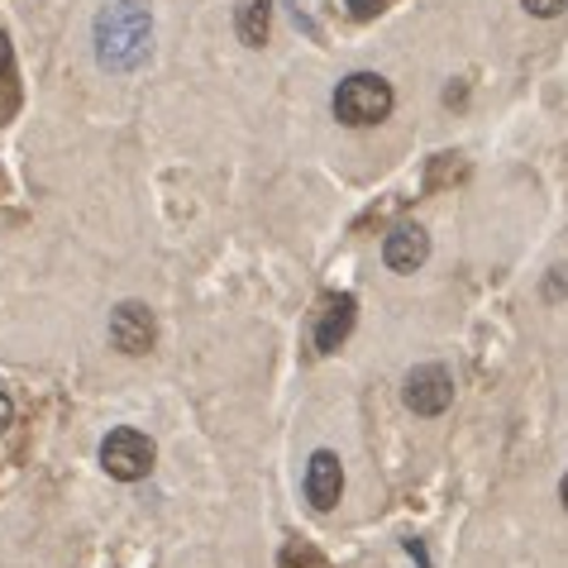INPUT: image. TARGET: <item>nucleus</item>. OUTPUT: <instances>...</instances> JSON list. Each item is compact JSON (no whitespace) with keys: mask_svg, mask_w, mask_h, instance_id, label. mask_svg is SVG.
<instances>
[{"mask_svg":"<svg viewBox=\"0 0 568 568\" xmlns=\"http://www.w3.org/2000/svg\"><path fill=\"white\" fill-rule=\"evenodd\" d=\"M344 6H349L354 20H373V14L383 10V0H344Z\"/></svg>","mask_w":568,"mask_h":568,"instance_id":"obj_11","label":"nucleus"},{"mask_svg":"<svg viewBox=\"0 0 568 568\" xmlns=\"http://www.w3.org/2000/svg\"><path fill=\"white\" fill-rule=\"evenodd\" d=\"M110 344H115L120 354H149L153 349V315H149V306H139V302L115 306V315H110Z\"/></svg>","mask_w":568,"mask_h":568,"instance_id":"obj_5","label":"nucleus"},{"mask_svg":"<svg viewBox=\"0 0 568 568\" xmlns=\"http://www.w3.org/2000/svg\"><path fill=\"white\" fill-rule=\"evenodd\" d=\"M339 493H344V468H339V459L329 449H315L311 464H306V497H311V507L315 511H329L339 501Z\"/></svg>","mask_w":568,"mask_h":568,"instance_id":"obj_6","label":"nucleus"},{"mask_svg":"<svg viewBox=\"0 0 568 568\" xmlns=\"http://www.w3.org/2000/svg\"><path fill=\"white\" fill-rule=\"evenodd\" d=\"M0 77H10V43H6V34H0Z\"/></svg>","mask_w":568,"mask_h":568,"instance_id":"obj_12","label":"nucleus"},{"mask_svg":"<svg viewBox=\"0 0 568 568\" xmlns=\"http://www.w3.org/2000/svg\"><path fill=\"white\" fill-rule=\"evenodd\" d=\"M520 6H526L535 20H555V14H564L568 10V0H520Z\"/></svg>","mask_w":568,"mask_h":568,"instance_id":"obj_10","label":"nucleus"},{"mask_svg":"<svg viewBox=\"0 0 568 568\" xmlns=\"http://www.w3.org/2000/svg\"><path fill=\"white\" fill-rule=\"evenodd\" d=\"M0 425H10V397L0 392Z\"/></svg>","mask_w":568,"mask_h":568,"instance_id":"obj_13","label":"nucleus"},{"mask_svg":"<svg viewBox=\"0 0 568 568\" xmlns=\"http://www.w3.org/2000/svg\"><path fill=\"white\" fill-rule=\"evenodd\" d=\"M97 58L110 72H130L149 58V14L134 0H120L97 14Z\"/></svg>","mask_w":568,"mask_h":568,"instance_id":"obj_1","label":"nucleus"},{"mask_svg":"<svg viewBox=\"0 0 568 568\" xmlns=\"http://www.w3.org/2000/svg\"><path fill=\"white\" fill-rule=\"evenodd\" d=\"M449 402H454L449 368H439V363H420V368L406 377V406H412L416 416H439V412H449Z\"/></svg>","mask_w":568,"mask_h":568,"instance_id":"obj_4","label":"nucleus"},{"mask_svg":"<svg viewBox=\"0 0 568 568\" xmlns=\"http://www.w3.org/2000/svg\"><path fill=\"white\" fill-rule=\"evenodd\" d=\"M153 459H158L153 439H149L144 430H130V425H120V430H110V435L101 439V468L110 473V478H120V483L149 478Z\"/></svg>","mask_w":568,"mask_h":568,"instance_id":"obj_3","label":"nucleus"},{"mask_svg":"<svg viewBox=\"0 0 568 568\" xmlns=\"http://www.w3.org/2000/svg\"><path fill=\"white\" fill-rule=\"evenodd\" d=\"M425 258H430V234H425L420 225H397L383 240V263L392 267V273H416Z\"/></svg>","mask_w":568,"mask_h":568,"instance_id":"obj_7","label":"nucleus"},{"mask_svg":"<svg viewBox=\"0 0 568 568\" xmlns=\"http://www.w3.org/2000/svg\"><path fill=\"white\" fill-rule=\"evenodd\" d=\"M392 105H397L392 82L387 77H377V72H354V77H344V82L335 87V120L349 124V130L383 124L392 115Z\"/></svg>","mask_w":568,"mask_h":568,"instance_id":"obj_2","label":"nucleus"},{"mask_svg":"<svg viewBox=\"0 0 568 568\" xmlns=\"http://www.w3.org/2000/svg\"><path fill=\"white\" fill-rule=\"evenodd\" d=\"M559 497H564V511H568V473H564V483H559Z\"/></svg>","mask_w":568,"mask_h":568,"instance_id":"obj_14","label":"nucleus"},{"mask_svg":"<svg viewBox=\"0 0 568 568\" xmlns=\"http://www.w3.org/2000/svg\"><path fill=\"white\" fill-rule=\"evenodd\" d=\"M349 329H354V296H335V302L325 306L321 325H315V349H321V354H335L339 344L349 339Z\"/></svg>","mask_w":568,"mask_h":568,"instance_id":"obj_8","label":"nucleus"},{"mask_svg":"<svg viewBox=\"0 0 568 568\" xmlns=\"http://www.w3.org/2000/svg\"><path fill=\"white\" fill-rule=\"evenodd\" d=\"M234 29L248 49H263L267 43V29H273V0H240L234 10Z\"/></svg>","mask_w":568,"mask_h":568,"instance_id":"obj_9","label":"nucleus"}]
</instances>
